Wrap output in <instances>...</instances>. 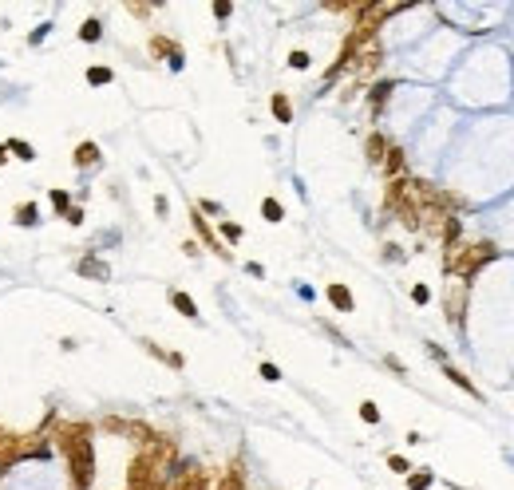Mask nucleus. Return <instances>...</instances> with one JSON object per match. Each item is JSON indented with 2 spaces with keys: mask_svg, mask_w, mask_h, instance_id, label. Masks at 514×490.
Instances as JSON below:
<instances>
[{
  "mask_svg": "<svg viewBox=\"0 0 514 490\" xmlns=\"http://www.w3.org/2000/svg\"><path fill=\"white\" fill-rule=\"evenodd\" d=\"M91 435H95V423H87V419H56V427H51V435H48V439L64 451V459H68L71 490H91V482H95Z\"/></svg>",
  "mask_w": 514,
  "mask_h": 490,
  "instance_id": "obj_1",
  "label": "nucleus"
},
{
  "mask_svg": "<svg viewBox=\"0 0 514 490\" xmlns=\"http://www.w3.org/2000/svg\"><path fill=\"white\" fill-rule=\"evenodd\" d=\"M498 257L495 241H459V245H447L443 249V269L451 273V277H459L463 285H471V277L483 269V265H490Z\"/></svg>",
  "mask_w": 514,
  "mask_h": 490,
  "instance_id": "obj_2",
  "label": "nucleus"
},
{
  "mask_svg": "<svg viewBox=\"0 0 514 490\" xmlns=\"http://www.w3.org/2000/svg\"><path fill=\"white\" fill-rule=\"evenodd\" d=\"M171 490H214V482L202 463H178L171 474Z\"/></svg>",
  "mask_w": 514,
  "mask_h": 490,
  "instance_id": "obj_3",
  "label": "nucleus"
},
{
  "mask_svg": "<svg viewBox=\"0 0 514 490\" xmlns=\"http://www.w3.org/2000/svg\"><path fill=\"white\" fill-rule=\"evenodd\" d=\"M380 64H384V48H380V40L364 44V48L356 51V59H352V71H356V87H360V84H368V79L380 71Z\"/></svg>",
  "mask_w": 514,
  "mask_h": 490,
  "instance_id": "obj_4",
  "label": "nucleus"
},
{
  "mask_svg": "<svg viewBox=\"0 0 514 490\" xmlns=\"http://www.w3.org/2000/svg\"><path fill=\"white\" fill-rule=\"evenodd\" d=\"M190 226H194V234L202 237V245L210 249V254H218L222 261H233V254L222 245V237H218L214 229H210V221H206V214H202V210H190Z\"/></svg>",
  "mask_w": 514,
  "mask_h": 490,
  "instance_id": "obj_5",
  "label": "nucleus"
},
{
  "mask_svg": "<svg viewBox=\"0 0 514 490\" xmlns=\"http://www.w3.org/2000/svg\"><path fill=\"white\" fill-rule=\"evenodd\" d=\"M24 451H28V435L4 431V439H0V474L12 471L16 463H24Z\"/></svg>",
  "mask_w": 514,
  "mask_h": 490,
  "instance_id": "obj_6",
  "label": "nucleus"
},
{
  "mask_svg": "<svg viewBox=\"0 0 514 490\" xmlns=\"http://www.w3.org/2000/svg\"><path fill=\"white\" fill-rule=\"evenodd\" d=\"M151 56L154 59H166L174 71L186 68V56H182V44L171 40V36H151Z\"/></svg>",
  "mask_w": 514,
  "mask_h": 490,
  "instance_id": "obj_7",
  "label": "nucleus"
},
{
  "mask_svg": "<svg viewBox=\"0 0 514 490\" xmlns=\"http://www.w3.org/2000/svg\"><path fill=\"white\" fill-rule=\"evenodd\" d=\"M467 296H471V285H463V281H455L451 289H447V321L455 324V329H459L463 324V313H467Z\"/></svg>",
  "mask_w": 514,
  "mask_h": 490,
  "instance_id": "obj_8",
  "label": "nucleus"
},
{
  "mask_svg": "<svg viewBox=\"0 0 514 490\" xmlns=\"http://www.w3.org/2000/svg\"><path fill=\"white\" fill-rule=\"evenodd\" d=\"M99 162H103V151H99V143H91V139L71 151V166L76 170H91V166H99Z\"/></svg>",
  "mask_w": 514,
  "mask_h": 490,
  "instance_id": "obj_9",
  "label": "nucleus"
},
{
  "mask_svg": "<svg viewBox=\"0 0 514 490\" xmlns=\"http://www.w3.org/2000/svg\"><path fill=\"white\" fill-rule=\"evenodd\" d=\"M76 273H79V277H91V281H111V265L99 261L95 254L79 257V261H76Z\"/></svg>",
  "mask_w": 514,
  "mask_h": 490,
  "instance_id": "obj_10",
  "label": "nucleus"
},
{
  "mask_svg": "<svg viewBox=\"0 0 514 490\" xmlns=\"http://www.w3.org/2000/svg\"><path fill=\"white\" fill-rule=\"evenodd\" d=\"M325 296L333 301L336 313H352V309H356V296H352V289H348V285H341V281H328Z\"/></svg>",
  "mask_w": 514,
  "mask_h": 490,
  "instance_id": "obj_11",
  "label": "nucleus"
},
{
  "mask_svg": "<svg viewBox=\"0 0 514 490\" xmlns=\"http://www.w3.org/2000/svg\"><path fill=\"white\" fill-rule=\"evenodd\" d=\"M380 166H384V174H388V182H392V178H403V170H408V154H403V146H388V154H384V162H380Z\"/></svg>",
  "mask_w": 514,
  "mask_h": 490,
  "instance_id": "obj_12",
  "label": "nucleus"
},
{
  "mask_svg": "<svg viewBox=\"0 0 514 490\" xmlns=\"http://www.w3.org/2000/svg\"><path fill=\"white\" fill-rule=\"evenodd\" d=\"M388 146H392V143H388L380 131H372V135L364 139V159H368L372 166H380V162H384V154H388Z\"/></svg>",
  "mask_w": 514,
  "mask_h": 490,
  "instance_id": "obj_13",
  "label": "nucleus"
},
{
  "mask_svg": "<svg viewBox=\"0 0 514 490\" xmlns=\"http://www.w3.org/2000/svg\"><path fill=\"white\" fill-rule=\"evenodd\" d=\"M443 376H447V380L455 384V388H463V391H467V396H471V399H479V404H483V391H479V388H475V384H471V376H463L459 368H451V364H443Z\"/></svg>",
  "mask_w": 514,
  "mask_h": 490,
  "instance_id": "obj_14",
  "label": "nucleus"
},
{
  "mask_svg": "<svg viewBox=\"0 0 514 490\" xmlns=\"http://www.w3.org/2000/svg\"><path fill=\"white\" fill-rule=\"evenodd\" d=\"M138 344H143V352H151L154 360H163V364H171L174 372H178V368H186V360H182V352H163V348L154 344V340H138Z\"/></svg>",
  "mask_w": 514,
  "mask_h": 490,
  "instance_id": "obj_15",
  "label": "nucleus"
},
{
  "mask_svg": "<svg viewBox=\"0 0 514 490\" xmlns=\"http://www.w3.org/2000/svg\"><path fill=\"white\" fill-rule=\"evenodd\" d=\"M171 304L186 316V321H198V316H202V313H198V304H194V296L182 293V289H171Z\"/></svg>",
  "mask_w": 514,
  "mask_h": 490,
  "instance_id": "obj_16",
  "label": "nucleus"
},
{
  "mask_svg": "<svg viewBox=\"0 0 514 490\" xmlns=\"http://www.w3.org/2000/svg\"><path fill=\"white\" fill-rule=\"evenodd\" d=\"M12 218H16L20 229H36V226H40V206H36V202H20Z\"/></svg>",
  "mask_w": 514,
  "mask_h": 490,
  "instance_id": "obj_17",
  "label": "nucleus"
},
{
  "mask_svg": "<svg viewBox=\"0 0 514 490\" xmlns=\"http://www.w3.org/2000/svg\"><path fill=\"white\" fill-rule=\"evenodd\" d=\"M214 490H246V471H241V463H230V471L218 479Z\"/></svg>",
  "mask_w": 514,
  "mask_h": 490,
  "instance_id": "obj_18",
  "label": "nucleus"
},
{
  "mask_svg": "<svg viewBox=\"0 0 514 490\" xmlns=\"http://www.w3.org/2000/svg\"><path fill=\"white\" fill-rule=\"evenodd\" d=\"M269 107H273V119H277V123H293V103H289V95H285V91H273Z\"/></svg>",
  "mask_w": 514,
  "mask_h": 490,
  "instance_id": "obj_19",
  "label": "nucleus"
},
{
  "mask_svg": "<svg viewBox=\"0 0 514 490\" xmlns=\"http://www.w3.org/2000/svg\"><path fill=\"white\" fill-rule=\"evenodd\" d=\"M392 91H395V84H388V79L372 87V91H368V107H372V115H380V111H384V103H388V95H392Z\"/></svg>",
  "mask_w": 514,
  "mask_h": 490,
  "instance_id": "obj_20",
  "label": "nucleus"
},
{
  "mask_svg": "<svg viewBox=\"0 0 514 490\" xmlns=\"http://www.w3.org/2000/svg\"><path fill=\"white\" fill-rule=\"evenodd\" d=\"M4 146H9V159L16 154L20 162H36V146H32V143H24V139H9Z\"/></svg>",
  "mask_w": 514,
  "mask_h": 490,
  "instance_id": "obj_21",
  "label": "nucleus"
},
{
  "mask_svg": "<svg viewBox=\"0 0 514 490\" xmlns=\"http://www.w3.org/2000/svg\"><path fill=\"white\" fill-rule=\"evenodd\" d=\"M261 218H266L269 226H277V221H285V206L277 202V198H266V202H261Z\"/></svg>",
  "mask_w": 514,
  "mask_h": 490,
  "instance_id": "obj_22",
  "label": "nucleus"
},
{
  "mask_svg": "<svg viewBox=\"0 0 514 490\" xmlns=\"http://www.w3.org/2000/svg\"><path fill=\"white\" fill-rule=\"evenodd\" d=\"M79 40H84V44H99L103 40V24H99V20H84V24H79Z\"/></svg>",
  "mask_w": 514,
  "mask_h": 490,
  "instance_id": "obj_23",
  "label": "nucleus"
},
{
  "mask_svg": "<svg viewBox=\"0 0 514 490\" xmlns=\"http://www.w3.org/2000/svg\"><path fill=\"white\" fill-rule=\"evenodd\" d=\"M111 79H115V71H111V68H103V64L87 68V84H91V87H107Z\"/></svg>",
  "mask_w": 514,
  "mask_h": 490,
  "instance_id": "obj_24",
  "label": "nucleus"
},
{
  "mask_svg": "<svg viewBox=\"0 0 514 490\" xmlns=\"http://www.w3.org/2000/svg\"><path fill=\"white\" fill-rule=\"evenodd\" d=\"M431 482H435V474H431V471H411L408 474V490H428Z\"/></svg>",
  "mask_w": 514,
  "mask_h": 490,
  "instance_id": "obj_25",
  "label": "nucleus"
},
{
  "mask_svg": "<svg viewBox=\"0 0 514 490\" xmlns=\"http://www.w3.org/2000/svg\"><path fill=\"white\" fill-rule=\"evenodd\" d=\"M48 198H51V210L60 214V218H64V214L71 210V194H68V190H51Z\"/></svg>",
  "mask_w": 514,
  "mask_h": 490,
  "instance_id": "obj_26",
  "label": "nucleus"
},
{
  "mask_svg": "<svg viewBox=\"0 0 514 490\" xmlns=\"http://www.w3.org/2000/svg\"><path fill=\"white\" fill-rule=\"evenodd\" d=\"M308 64H313V56H308L305 48H293V51H289V68H293V71H305Z\"/></svg>",
  "mask_w": 514,
  "mask_h": 490,
  "instance_id": "obj_27",
  "label": "nucleus"
},
{
  "mask_svg": "<svg viewBox=\"0 0 514 490\" xmlns=\"http://www.w3.org/2000/svg\"><path fill=\"white\" fill-rule=\"evenodd\" d=\"M360 419L364 423H380V407L372 404V399H364V404H360Z\"/></svg>",
  "mask_w": 514,
  "mask_h": 490,
  "instance_id": "obj_28",
  "label": "nucleus"
},
{
  "mask_svg": "<svg viewBox=\"0 0 514 490\" xmlns=\"http://www.w3.org/2000/svg\"><path fill=\"white\" fill-rule=\"evenodd\" d=\"M241 234H246V229H241L238 221H222V237H226V241L238 245V241H241Z\"/></svg>",
  "mask_w": 514,
  "mask_h": 490,
  "instance_id": "obj_29",
  "label": "nucleus"
},
{
  "mask_svg": "<svg viewBox=\"0 0 514 490\" xmlns=\"http://www.w3.org/2000/svg\"><path fill=\"white\" fill-rule=\"evenodd\" d=\"M388 466H392L395 474H411V463L403 455H388Z\"/></svg>",
  "mask_w": 514,
  "mask_h": 490,
  "instance_id": "obj_30",
  "label": "nucleus"
},
{
  "mask_svg": "<svg viewBox=\"0 0 514 490\" xmlns=\"http://www.w3.org/2000/svg\"><path fill=\"white\" fill-rule=\"evenodd\" d=\"M261 380H266V384H277V380H281V368H277V364H261Z\"/></svg>",
  "mask_w": 514,
  "mask_h": 490,
  "instance_id": "obj_31",
  "label": "nucleus"
},
{
  "mask_svg": "<svg viewBox=\"0 0 514 490\" xmlns=\"http://www.w3.org/2000/svg\"><path fill=\"white\" fill-rule=\"evenodd\" d=\"M64 221H68V226H84V206H71V210L64 214Z\"/></svg>",
  "mask_w": 514,
  "mask_h": 490,
  "instance_id": "obj_32",
  "label": "nucleus"
},
{
  "mask_svg": "<svg viewBox=\"0 0 514 490\" xmlns=\"http://www.w3.org/2000/svg\"><path fill=\"white\" fill-rule=\"evenodd\" d=\"M214 16H218V20H230V16H233V4H230V0H218V4H214Z\"/></svg>",
  "mask_w": 514,
  "mask_h": 490,
  "instance_id": "obj_33",
  "label": "nucleus"
},
{
  "mask_svg": "<svg viewBox=\"0 0 514 490\" xmlns=\"http://www.w3.org/2000/svg\"><path fill=\"white\" fill-rule=\"evenodd\" d=\"M411 301H415V304H428V301H431V289H428V285H415V289H411Z\"/></svg>",
  "mask_w": 514,
  "mask_h": 490,
  "instance_id": "obj_34",
  "label": "nucleus"
},
{
  "mask_svg": "<svg viewBox=\"0 0 514 490\" xmlns=\"http://www.w3.org/2000/svg\"><path fill=\"white\" fill-rule=\"evenodd\" d=\"M127 12L135 20H146V16H151V4H127Z\"/></svg>",
  "mask_w": 514,
  "mask_h": 490,
  "instance_id": "obj_35",
  "label": "nucleus"
},
{
  "mask_svg": "<svg viewBox=\"0 0 514 490\" xmlns=\"http://www.w3.org/2000/svg\"><path fill=\"white\" fill-rule=\"evenodd\" d=\"M154 214H158V218H166V214H171V202H166V198H163V194L154 198Z\"/></svg>",
  "mask_w": 514,
  "mask_h": 490,
  "instance_id": "obj_36",
  "label": "nucleus"
},
{
  "mask_svg": "<svg viewBox=\"0 0 514 490\" xmlns=\"http://www.w3.org/2000/svg\"><path fill=\"white\" fill-rule=\"evenodd\" d=\"M384 364H388V368H392V372H395V376H408V368H403V364H400V360H395V356H384Z\"/></svg>",
  "mask_w": 514,
  "mask_h": 490,
  "instance_id": "obj_37",
  "label": "nucleus"
},
{
  "mask_svg": "<svg viewBox=\"0 0 514 490\" xmlns=\"http://www.w3.org/2000/svg\"><path fill=\"white\" fill-rule=\"evenodd\" d=\"M198 210H202V214H222V206H218V202H210V198H206V202L198 206Z\"/></svg>",
  "mask_w": 514,
  "mask_h": 490,
  "instance_id": "obj_38",
  "label": "nucleus"
},
{
  "mask_svg": "<svg viewBox=\"0 0 514 490\" xmlns=\"http://www.w3.org/2000/svg\"><path fill=\"white\" fill-rule=\"evenodd\" d=\"M48 28H51V24H40V28H36L32 36H28V44H40V40H44V32H48Z\"/></svg>",
  "mask_w": 514,
  "mask_h": 490,
  "instance_id": "obj_39",
  "label": "nucleus"
},
{
  "mask_svg": "<svg viewBox=\"0 0 514 490\" xmlns=\"http://www.w3.org/2000/svg\"><path fill=\"white\" fill-rule=\"evenodd\" d=\"M182 254H186V257H198V241H182Z\"/></svg>",
  "mask_w": 514,
  "mask_h": 490,
  "instance_id": "obj_40",
  "label": "nucleus"
},
{
  "mask_svg": "<svg viewBox=\"0 0 514 490\" xmlns=\"http://www.w3.org/2000/svg\"><path fill=\"white\" fill-rule=\"evenodd\" d=\"M0 166H9V146L0 143Z\"/></svg>",
  "mask_w": 514,
  "mask_h": 490,
  "instance_id": "obj_41",
  "label": "nucleus"
},
{
  "mask_svg": "<svg viewBox=\"0 0 514 490\" xmlns=\"http://www.w3.org/2000/svg\"><path fill=\"white\" fill-rule=\"evenodd\" d=\"M0 439H4V427H0Z\"/></svg>",
  "mask_w": 514,
  "mask_h": 490,
  "instance_id": "obj_42",
  "label": "nucleus"
}]
</instances>
